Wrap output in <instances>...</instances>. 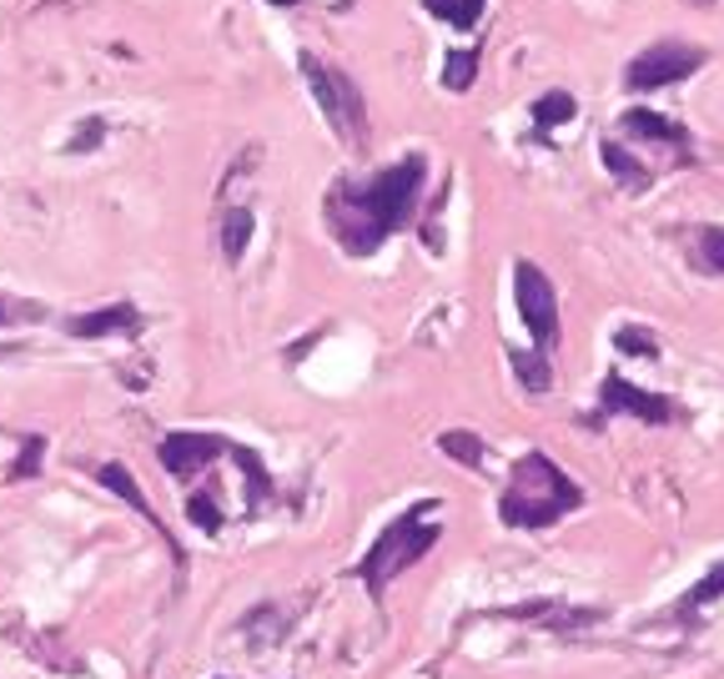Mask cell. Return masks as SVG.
Returning <instances> with one entry per match:
<instances>
[{
  "instance_id": "cell-1",
  "label": "cell",
  "mask_w": 724,
  "mask_h": 679,
  "mask_svg": "<svg viewBox=\"0 0 724 679\" xmlns=\"http://www.w3.org/2000/svg\"><path fill=\"white\" fill-rule=\"evenodd\" d=\"M422 171L428 161L408 157L388 171H372L368 182H338L328 196V222L338 232L353 257H368V252L382 247V237H393L397 227L413 222L422 196Z\"/></svg>"
},
{
  "instance_id": "cell-2",
  "label": "cell",
  "mask_w": 724,
  "mask_h": 679,
  "mask_svg": "<svg viewBox=\"0 0 724 679\" xmlns=\"http://www.w3.org/2000/svg\"><path fill=\"white\" fill-rule=\"evenodd\" d=\"M579 504H584V494L564 469H553L543 453H528L514 469L508 488H503L499 519L508 529H549V523H559L564 513L579 509Z\"/></svg>"
},
{
  "instance_id": "cell-3",
  "label": "cell",
  "mask_w": 724,
  "mask_h": 679,
  "mask_svg": "<svg viewBox=\"0 0 724 679\" xmlns=\"http://www.w3.org/2000/svg\"><path fill=\"white\" fill-rule=\"evenodd\" d=\"M433 509H438L433 498H422V504H413L403 519H393L378 538H372V549L363 554V563H357V579L368 584V594H382L403 569H413L418 559H428V549L443 538V523L422 519V513H433Z\"/></svg>"
},
{
  "instance_id": "cell-4",
  "label": "cell",
  "mask_w": 724,
  "mask_h": 679,
  "mask_svg": "<svg viewBox=\"0 0 724 679\" xmlns=\"http://www.w3.org/2000/svg\"><path fill=\"white\" fill-rule=\"evenodd\" d=\"M303 71H307V86H312L317 106H322V117L332 121V131L347 136V142H357V136H363V96L347 86V76L317 65L312 56H303Z\"/></svg>"
},
{
  "instance_id": "cell-5",
  "label": "cell",
  "mask_w": 724,
  "mask_h": 679,
  "mask_svg": "<svg viewBox=\"0 0 724 679\" xmlns=\"http://www.w3.org/2000/svg\"><path fill=\"white\" fill-rule=\"evenodd\" d=\"M514 292H518V317H524V327L533 332V342H539V348H553V338H559V302H553L549 277H543L533 262H518Z\"/></svg>"
},
{
  "instance_id": "cell-6",
  "label": "cell",
  "mask_w": 724,
  "mask_h": 679,
  "mask_svg": "<svg viewBox=\"0 0 724 679\" xmlns=\"http://www.w3.org/2000/svg\"><path fill=\"white\" fill-rule=\"evenodd\" d=\"M704 65V56L695 51V46H679V40H664V46H649L639 61L629 65V92H649V86H670V81L689 76V71H699Z\"/></svg>"
},
{
  "instance_id": "cell-7",
  "label": "cell",
  "mask_w": 724,
  "mask_h": 679,
  "mask_svg": "<svg viewBox=\"0 0 724 679\" xmlns=\"http://www.w3.org/2000/svg\"><path fill=\"white\" fill-rule=\"evenodd\" d=\"M157 453H161V469L172 473V478H192L207 463H217L226 453V444L217 433H167Z\"/></svg>"
},
{
  "instance_id": "cell-8",
  "label": "cell",
  "mask_w": 724,
  "mask_h": 679,
  "mask_svg": "<svg viewBox=\"0 0 724 679\" xmlns=\"http://www.w3.org/2000/svg\"><path fill=\"white\" fill-rule=\"evenodd\" d=\"M599 403H604V413H634V419H645V423L679 419V408H674L670 398L634 388V383H624V378H604V388H599Z\"/></svg>"
},
{
  "instance_id": "cell-9",
  "label": "cell",
  "mask_w": 724,
  "mask_h": 679,
  "mask_svg": "<svg viewBox=\"0 0 724 679\" xmlns=\"http://www.w3.org/2000/svg\"><path fill=\"white\" fill-rule=\"evenodd\" d=\"M136 327H142V313L132 302H116V307H101V313L71 317L66 332L71 338H116V332H136Z\"/></svg>"
},
{
  "instance_id": "cell-10",
  "label": "cell",
  "mask_w": 724,
  "mask_h": 679,
  "mask_svg": "<svg viewBox=\"0 0 724 679\" xmlns=\"http://www.w3.org/2000/svg\"><path fill=\"white\" fill-rule=\"evenodd\" d=\"M242 634H247V644L251 650H267V644H277L282 634H287V615L277 609V604H257L247 619H242Z\"/></svg>"
},
{
  "instance_id": "cell-11",
  "label": "cell",
  "mask_w": 724,
  "mask_h": 679,
  "mask_svg": "<svg viewBox=\"0 0 724 679\" xmlns=\"http://www.w3.org/2000/svg\"><path fill=\"white\" fill-rule=\"evenodd\" d=\"M96 478H101V488H111V494H116L121 504H132V509L142 513L146 523H157V529H161V519H157V513H151V504H146V494H142V488H136L132 469H121V463H106V469L96 473Z\"/></svg>"
},
{
  "instance_id": "cell-12",
  "label": "cell",
  "mask_w": 724,
  "mask_h": 679,
  "mask_svg": "<svg viewBox=\"0 0 724 679\" xmlns=\"http://www.w3.org/2000/svg\"><path fill=\"white\" fill-rule=\"evenodd\" d=\"M720 594H724V563H714L710 574L699 579V584L689 589L685 599L674 604V609H670V619H685V625H689V619H699V609H710V604L720 599Z\"/></svg>"
},
{
  "instance_id": "cell-13",
  "label": "cell",
  "mask_w": 724,
  "mask_h": 679,
  "mask_svg": "<svg viewBox=\"0 0 724 679\" xmlns=\"http://www.w3.org/2000/svg\"><path fill=\"white\" fill-rule=\"evenodd\" d=\"M438 448H443L449 458H458L463 469H483V463H488L483 438H478V433H468V428H449L443 438H438Z\"/></svg>"
},
{
  "instance_id": "cell-14",
  "label": "cell",
  "mask_w": 724,
  "mask_h": 679,
  "mask_svg": "<svg viewBox=\"0 0 724 679\" xmlns=\"http://www.w3.org/2000/svg\"><path fill=\"white\" fill-rule=\"evenodd\" d=\"M624 131L645 136V142H685V131L674 126V121L654 117V111H624Z\"/></svg>"
},
{
  "instance_id": "cell-15",
  "label": "cell",
  "mask_w": 724,
  "mask_h": 679,
  "mask_svg": "<svg viewBox=\"0 0 724 679\" xmlns=\"http://www.w3.org/2000/svg\"><path fill=\"white\" fill-rule=\"evenodd\" d=\"M247 242H251V211L247 207H232V211H226V222H222V252H226V262H242Z\"/></svg>"
},
{
  "instance_id": "cell-16",
  "label": "cell",
  "mask_w": 724,
  "mask_h": 679,
  "mask_svg": "<svg viewBox=\"0 0 724 679\" xmlns=\"http://www.w3.org/2000/svg\"><path fill=\"white\" fill-rule=\"evenodd\" d=\"M604 167L614 171L624 186H634V192H639V186H649V167H639V161H634L624 146H614V142L604 146Z\"/></svg>"
},
{
  "instance_id": "cell-17",
  "label": "cell",
  "mask_w": 724,
  "mask_h": 679,
  "mask_svg": "<svg viewBox=\"0 0 724 679\" xmlns=\"http://www.w3.org/2000/svg\"><path fill=\"white\" fill-rule=\"evenodd\" d=\"M433 15H443L449 26H458V31H468L483 15V0H422Z\"/></svg>"
},
{
  "instance_id": "cell-18",
  "label": "cell",
  "mask_w": 724,
  "mask_h": 679,
  "mask_svg": "<svg viewBox=\"0 0 724 679\" xmlns=\"http://www.w3.org/2000/svg\"><path fill=\"white\" fill-rule=\"evenodd\" d=\"M533 121H539V131H553V126H564V121H574V96H564V92L539 96Z\"/></svg>"
},
{
  "instance_id": "cell-19",
  "label": "cell",
  "mask_w": 724,
  "mask_h": 679,
  "mask_svg": "<svg viewBox=\"0 0 724 679\" xmlns=\"http://www.w3.org/2000/svg\"><path fill=\"white\" fill-rule=\"evenodd\" d=\"M514 373H518V383H524L528 392H549V383H553L543 353H514Z\"/></svg>"
},
{
  "instance_id": "cell-20",
  "label": "cell",
  "mask_w": 724,
  "mask_h": 679,
  "mask_svg": "<svg viewBox=\"0 0 724 679\" xmlns=\"http://www.w3.org/2000/svg\"><path fill=\"white\" fill-rule=\"evenodd\" d=\"M40 463H46V438H40V433H30L26 444H21V458L11 463V484H26Z\"/></svg>"
},
{
  "instance_id": "cell-21",
  "label": "cell",
  "mask_w": 724,
  "mask_h": 679,
  "mask_svg": "<svg viewBox=\"0 0 724 679\" xmlns=\"http://www.w3.org/2000/svg\"><path fill=\"white\" fill-rule=\"evenodd\" d=\"M614 342H619V353L659 357V338H654V332H645V327H619V332H614Z\"/></svg>"
},
{
  "instance_id": "cell-22",
  "label": "cell",
  "mask_w": 724,
  "mask_h": 679,
  "mask_svg": "<svg viewBox=\"0 0 724 679\" xmlns=\"http://www.w3.org/2000/svg\"><path fill=\"white\" fill-rule=\"evenodd\" d=\"M186 519L197 523L201 534H217V529H222V513H217V504H211L207 494H192V498H186Z\"/></svg>"
},
{
  "instance_id": "cell-23",
  "label": "cell",
  "mask_w": 724,
  "mask_h": 679,
  "mask_svg": "<svg viewBox=\"0 0 724 679\" xmlns=\"http://www.w3.org/2000/svg\"><path fill=\"white\" fill-rule=\"evenodd\" d=\"M101 136H106V117H86V126L76 131V136H71V157H91L96 146H101Z\"/></svg>"
},
{
  "instance_id": "cell-24",
  "label": "cell",
  "mask_w": 724,
  "mask_h": 679,
  "mask_svg": "<svg viewBox=\"0 0 724 679\" xmlns=\"http://www.w3.org/2000/svg\"><path fill=\"white\" fill-rule=\"evenodd\" d=\"M443 81H449L453 92H468V86H474V56H449V65H443Z\"/></svg>"
},
{
  "instance_id": "cell-25",
  "label": "cell",
  "mask_w": 724,
  "mask_h": 679,
  "mask_svg": "<svg viewBox=\"0 0 724 679\" xmlns=\"http://www.w3.org/2000/svg\"><path fill=\"white\" fill-rule=\"evenodd\" d=\"M699 247H704V262H710L714 272H724V227H704Z\"/></svg>"
},
{
  "instance_id": "cell-26",
  "label": "cell",
  "mask_w": 724,
  "mask_h": 679,
  "mask_svg": "<svg viewBox=\"0 0 724 679\" xmlns=\"http://www.w3.org/2000/svg\"><path fill=\"white\" fill-rule=\"evenodd\" d=\"M11 323H21V317H11V302H0V327H11Z\"/></svg>"
},
{
  "instance_id": "cell-27",
  "label": "cell",
  "mask_w": 724,
  "mask_h": 679,
  "mask_svg": "<svg viewBox=\"0 0 724 679\" xmlns=\"http://www.w3.org/2000/svg\"><path fill=\"white\" fill-rule=\"evenodd\" d=\"M222 679H226V675H222Z\"/></svg>"
}]
</instances>
